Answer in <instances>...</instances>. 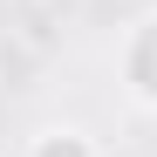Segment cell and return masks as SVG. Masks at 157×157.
I'll list each match as a JSON object with an SVG mask.
<instances>
[{"label": "cell", "instance_id": "7a4b0ae2", "mask_svg": "<svg viewBox=\"0 0 157 157\" xmlns=\"http://www.w3.org/2000/svg\"><path fill=\"white\" fill-rule=\"evenodd\" d=\"M28 157H102L89 130H75V123H48L28 137Z\"/></svg>", "mask_w": 157, "mask_h": 157}, {"label": "cell", "instance_id": "6da1fadb", "mask_svg": "<svg viewBox=\"0 0 157 157\" xmlns=\"http://www.w3.org/2000/svg\"><path fill=\"white\" fill-rule=\"evenodd\" d=\"M116 82H123V96L137 102V109H150V116H157V7H150V14H137V21L123 28Z\"/></svg>", "mask_w": 157, "mask_h": 157}]
</instances>
